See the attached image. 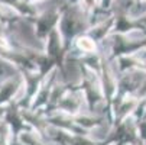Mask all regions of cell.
Here are the masks:
<instances>
[{"label": "cell", "instance_id": "6da1fadb", "mask_svg": "<svg viewBox=\"0 0 146 145\" xmlns=\"http://www.w3.org/2000/svg\"><path fill=\"white\" fill-rule=\"evenodd\" d=\"M80 47H81L82 49H86V51H91V49L94 48V44L91 42L88 38H82V39L80 41Z\"/></svg>", "mask_w": 146, "mask_h": 145}]
</instances>
